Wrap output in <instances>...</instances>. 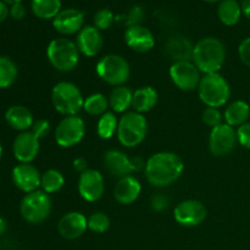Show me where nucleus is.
Instances as JSON below:
<instances>
[{
	"instance_id": "nucleus-2",
	"label": "nucleus",
	"mask_w": 250,
	"mask_h": 250,
	"mask_svg": "<svg viewBox=\"0 0 250 250\" xmlns=\"http://www.w3.org/2000/svg\"><path fill=\"white\" fill-rule=\"evenodd\" d=\"M226 60V49L220 39L207 37L198 42L193 48L192 61L202 73H217Z\"/></svg>"
},
{
	"instance_id": "nucleus-5",
	"label": "nucleus",
	"mask_w": 250,
	"mask_h": 250,
	"mask_svg": "<svg viewBox=\"0 0 250 250\" xmlns=\"http://www.w3.org/2000/svg\"><path fill=\"white\" fill-rule=\"evenodd\" d=\"M51 103L59 114L73 116L83 109L84 98L75 83L63 81L54 85L51 90Z\"/></svg>"
},
{
	"instance_id": "nucleus-4",
	"label": "nucleus",
	"mask_w": 250,
	"mask_h": 250,
	"mask_svg": "<svg viewBox=\"0 0 250 250\" xmlns=\"http://www.w3.org/2000/svg\"><path fill=\"white\" fill-rule=\"evenodd\" d=\"M80 50L77 44L68 38H55L46 48V58L55 70L70 72L80 62Z\"/></svg>"
},
{
	"instance_id": "nucleus-20",
	"label": "nucleus",
	"mask_w": 250,
	"mask_h": 250,
	"mask_svg": "<svg viewBox=\"0 0 250 250\" xmlns=\"http://www.w3.org/2000/svg\"><path fill=\"white\" fill-rule=\"evenodd\" d=\"M142 192L141 182L133 176L128 175L119 178L114 189V197L120 204L129 205L133 204L139 198Z\"/></svg>"
},
{
	"instance_id": "nucleus-33",
	"label": "nucleus",
	"mask_w": 250,
	"mask_h": 250,
	"mask_svg": "<svg viewBox=\"0 0 250 250\" xmlns=\"http://www.w3.org/2000/svg\"><path fill=\"white\" fill-rule=\"evenodd\" d=\"M88 229L94 233H104L110 227V219L106 214L102 211L93 212L87 219Z\"/></svg>"
},
{
	"instance_id": "nucleus-9",
	"label": "nucleus",
	"mask_w": 250,
	"mask_h": 250,
	"mask_svg": "<svg viewBox=\"0 0 250 250\" xmlns=\"http://www.w3.org/2000/svg\"><path fill=\"white\" fill-rule=\"evenodd\" d=\"M85 136V124L77 115L65 116L55 129V141L61 148H72Z\"/></svg>"
},
{
	"instance_id": "nucleus-16",
	"label": "nucleus",
	"mask_w": 250,
	"mask_h": 250,
	"mask_svg": "<svg viewBox=\"0 0 250 250\" xmlns=\"http://www.w3.org/2000/svg\"><path fill=\"white\" fill-rule=\"evenodd\" d=\"M125 42L131 50L137 53H148L155 45L153 32L142 24L129 26L125 32Z\"/></svg>"
},
{
	"instance_id": "nucleus-21",
	"label": "nucleus",
	"mask_w": 250,
	"mask_h": 250,
	"mask_svg": "<svg viewBox=\"0 0 250 250\" xmlns=\"http://www.w3.org/2000/svg\"><path fill=\"white\" fill-rule=\"evenodd\" d=\"M104 167L107 173L114 177L122 178L125 176L131 175L132 165L131 159L125 153L120 150H109L104 154Z\"/></svg>"
},
{
	"instance_id": "nucleus-39",
	"label": "nucleus",
	"mask_w": 250,
	"mask_h": 250,
	"mask_svg": "<svg viewBox=\"0 0 250 250\" xmlns=\"http://www.w3.org/2000/svg\"><path fill=\"white\" fill-rule=\"evenodd\" d=\"M150 204H151V209H153L154 211L161 212V211H164V210L167 209L168 199L165 197V195L156 194L151 198Z\"/></svg>"
},
{
	"instance_id": "nucleus-35",
	"label": "nucleus",
	"mask_w": 250,
	"mask_h": 250,
	"mask_svg": "<svg viewBox=\"0 0 250 250\" xmlns=\"http://www.w3.org/2000/svg\"><path fill=\"white\" fill-rule=\"evenodd\" d=\"M202 119L203 122L211 129L224 124V115L217 107H207L203 111Z\"/></svg>"
},
{
	"instance_id": "nucleus-41",
	"label": "nucleus",
	"mask_w": 250,
	"mask_h": 250,
	"mask_svg": "<svg viewBox=\"0 0 250 250\" xmlns=\"http://www.w3.org/2000/svg\"><path fill=\"white\" fill-rule=\"evenodd\" d=\"M73 168L77 172L83 173L88 170V161L84 158H76L72 163Z\"/></svg>"
},
{
	"instance_id": "nucleus-46",
	"label": "nucleus",
	"mask_w": 250,
	"mask_h": 250,
	"mask_svg": "<svg viewBox=\"0 0 250 250\" xmlns=\"http://www.w3.org/2000/svg\"><path fill=\"white\" fill-rule=\"evenodd\" d=\"M1 1H4L5 4H10V5H15V4H19V2H21L22 0H1Z\"/></svg>"
},
{
	"instance_id": "nucleus-22",
	"label": "nucleus",
	"mask_w": 250,
	"mask_h": 250,
	"mask_svg": "<svg viewBox=\"0 0 250 250\" xmlns=\"http://www.w3.org/2000/svg\"><path fill=\"white\" fill-rule=\"evenodd\" d=\"M5 120L11 128L20 132L29 131L33 125V114L22 105H14L5 112Z\"/></svg>"
},
{
	"instance_id": "nucleus-17",
	"label": "nucleus",
	"mask_w": 250,
	"mask_h": 250,
	"mask_svg": "<svg viewBox=\"0 0 250 250\" xmlns=\"http://www.w3.org/2000/svg\"><path fill=\"white\" fill-rule=\"evenodd\" d=\"M41 178L42 175L38 168L31 164L20 163L12 170V181L15 186L27 194L38 190V188L41 187Z\"/></svg>"
},
{
	"instance_id": "nucleus-19",
	"label": "nucleus",
	"mask_w": 250,
	"mask_h": 250,
	"mask_svg": "<svg viewBox=\"0 0 250 250\" xmlns=\"http://www.w3.org/2000/svg\"><path fill=\"white\" fill-rule=\"evenodd\" d=\"M76 44L81 54L87 58H94L103 49V36L94 26H84L77 34Z\"/></svg>"
},
{
	"instance_id": "nucleus-15",
	"label": "nucleus",
	"mask_w": 250,
	"mask_h": 250,
	"mask_svg": "<svg viewBox=\"0 0 250 250\" xmlns=\"http://www.w3.org/2000/svg\"><path fill=\"white\" fill-rule=\"evenodd\" d=\"M53 26L62 36L78 34L84 27V14L77 9L61 10L53 20Z\"/></svg>"
},
{
	"instance_id": "nucleus-26",
	"label": "nucleus",
	"mask_w": 250,
	"mask_h": 250,
	"mask_svg": "<svg viewBox=\"0 0 250 250\" xmlns=\"http://www.w3.org/2000/svg\"><path fill=\"white\" fill-rule=\"evenodd\" d=\"M242 5L237 0H222L217 7L219 19L225 26H234L242 17Z\"/></svg>"
},
{
	"instance_id": "nucleus-28",
	"label": "nucleus",
	"mask_w": 250,
	"mask_h": 250,
	"mask_svg": "<svg viewBox=\"0 0 250 250\" xmlns=\"http://www.w3.org/2000/svg\"><path fill=\"white\" fill-rule=\"evenodd\" d=\"M32 11L38 19H55L61 11V0H32Z\"/></svg>"
},
{
	"instance_id": "nucleus-48",
	"label": "nucleus",
	"mask_w": 250,
	"mask_h": 250,
	"mask_svg": "<svg viewBox=\"0 0 250 250\" xmlns=\"http://www.w3.org/2000/svg\"><path fill=\"white\" fill-rule=\"evenodd\" d=\"M1 154H2V148H1V144H0V159H1Z\"/></svg>"
},
{
	"instance_id": "nucleus-36",
	"label": "nucleus",
	"mask_w": 250,
	"mask_h": 250,
	"mask_svg": "<svg viewBox=\"0 0 250 250\" xmlns=\"http://www.w3.org/2000/svg\"><path fill=\"white\" fill-rule=\"evenodd\" d=\"M29 131H31L37 138H44V137L50 132V122H49L48 120L44 119L37 120V121L33 122V125H32Z\"/></svg>"
},
{
	"instance_id": "nucleus-6",
	"label": "nucleus",
	"mask_w": 250,
	"mask_h": 250,
	"mask_svg": "<svg viewBox=\"0 0 250 250\" xmlns=\"http://www.w3.org/2000/svg\"><path fill=\"white\" fill-rule=\"evenodd\" d=\"M148 133V121L143 114L136 111L125 112L119 120L117 138L126 148H134L146 139Z\"/></svg>"
},
{
	"instance_id": "nucleus-3",
	"label": "nucleus",
	"mask_w": 250,
	"mask_h": 250,
	"mask_svg": "<svg viewBox=\"0 0 250 250\" xmlns=\"http://www.w3.org/2000/svg\"><path fill=\"white\" fill-rule=\"evenodd\" d=\"M198 94L207 107H217L227 104L231 97V87L226 78L217 73H209L202 77L198 87Z\"/></svg>"
},
{
	"instance_id": "nucleus-7",
	"label": "nucleus",
	"mask_w": 250,
	"mask_h": 250,
	"mask_svg": "<svg viewBox=\"0 0 250 250\" xmlns=\"http://www.w3.org/2000/svg\"><path fill=\"white\" fill-rule=\"evenodd\" d=\"M97 73L100 80L114 87L125 85L131 76V67L125 58L117 54L105 55L98 61Z\"/></svg>"
},
{
	"instance_id": "nucleus-25",
	"label": "nucleus",
	"mask_w": 250,
	"mask_h": 250,
	"mask_svg": "<svg viewBox=\"0 0 250 250\" xmlns=\"http://www.w3.org/2000/svg\"><path fill=\"white\" fill-rule=\"evenodd\" d=\"M133 92L126 85H119L111 90L109 95V106L112 112L125 114L132 106Z\"/></svg>"
},
{
	"instance_id": "nucleus-11",
	"label": "nucleus",
	"mask_w": 250,
	"mask_h": 250,
	"mask_svg": "<svg viewBox=\"0 0 250 250\" xmlns=\"http://www.w3.org/2000/svg\"><path fill=\"white\" fill-rule=\"evenodd\" d=\"M238 143L237 131L233 127L227 124H222L220 126L211 129L209 137V149L212 155L226 156L236 148Z\"/></svg>"
},
{
	"instance_id": "nucleus-10",
	"label": "nucleus",
	"mask_w": 250,
	"mask_h": 250,
	"mask_svg": "<svg viewBox=\"0 0 250 250\" xmlns=\"http://www.w3.org/2000/svg\"><path fill=\"white\" fill-rule=\"evenodd\" d=\"M202 77V72L193 61H175L170 67L171 81L178 89L185 92L198 89Z\"/></svg>"
},
{
	"instance_id": "nucleus-38",
	"label": "nucleus",
	"mask_w": 250,
	"mask_h": 250,
	"mask_svg": "<svg viewBox=\"0 0 250 250\" xmlns=\"http://www.w3.org/2000/svg\"><path fill=\"white\" fill-rule=\"evenodd\" d=\"M238 55L242 62L247 67H250V37H247L241 42L238 46Z\"/></svg>"
},
{
	"instance_id": "nucleus-47",
	"label": "nucleus",
	"mask_w": 250,
	"mask_h": 250,
	"mask_svg": "<svg viewBox=\"0 0 250 250\" xmlns=\"http://www.w3.org/2000/svg\"><path fill=\"white\" fill-rule=\"evenodd\" d=\"M202 1L209 2V4H214V2H220V1H222V0H202Z\"/></svg>"
},
{
	"instance_id": "nucleus-44",
	"label": "nucleus",
	"mask_w": 250,
	"mask_h": 250,
	"mask_svg": "<svg viewBox=\"0 0 250 250\" xmlns=\"http://www.w3.org/2000/svg\"><path fill=\"white\" fill-rule=\"evenodd\" d=\"M242 12L247 19L250 20V0H243L242 2Z\"/></svg>"
},
{
	"instance_id": "nucleus-30",
	"label": "nucleus",
	"mask_w": 250,
	"mask_h": 250,
	"mask_svg": "<svg viewBox=\"0 0 250 250\" xmlns=\"http://www.w3.org/2000/svg\"><path fill=\"white\" fill-rule=\"evenodd\" d=\"M63 185H65V177L60 171L55 170V168L46 170L42 175L41 187L42 190L45 192L46 194H53V193L59 192L63 187Z\"/></svg>"
},
{
	"instance_id": "nucleus-29",
	"label": "nucleus",
	"mask_w": 250,
	"mask_h": 250,
	"mask_svg": "<svg viewBox=\"0 0 250 250\" xmlns=\"http://www.w3.org/2000/svg\"><path fill=\"white\" fill-rule=\"evenodd\" d=\"M109 106V98L105 97L103 93H94L84 99L83 110L90 116H102L107 111Z\"/></svg>"
},
{
	"instance_id": "nucleus-31",
	"label": "nucleus",
	"mask_w": 250,
	"mask_h": 250,
	"mask_svg": "<svg viewBox=\"0 0 250 250\" xmlns=\"http://www.w3.org/2000/svg\"><path fill=\"white\" fill-rule=\"evenodd\" d=\"M119 119L111 111H106L99 117L97 125V133L102 139H110L117 133Z\"/></svg>"
},
{
	"instance_id": "nucleus-45",
	"label": "nucleus",
	"mask_w": 250,
	"mask_h": 250,
	"mask_svg": "<svg viewBox=\"0 0 250 250\" xmlns=\"http://www.w3.org/2000/svg\"><path fill=\"white\" fill-rule=\"evenodd\" d=\"M7 229V222L4 217L0 216V234H4Z\"/></svg>"
},
{
	"instance_id": "nucleus-12",
	"label": "nucleus",
	"mask_w": 250,
	"mask_h": 250,
	"mask_svg": "<svg viewBox=\"0 0 250 250\" xmlns=\"http://www.w3.org/2000/svg\"><path fill=\"white\" fill-rule=\"evenodd\" d=\"M207 208L199 200L188 199L178 203L173 211L177 224L185 227L199 226L207 219Z\"/></svg>"
},
{
	"instance_id": "nucleus-23",
	"label": "nucleus",
	"mask_w": 250,
	"mask_h": 250,
	"mask_svg": "<svg viewBox=\"0 0 250 250\" xmlns=\"http://www.w3.org/2000/svg\"><path fill=\"white\" fill-rule=\"evenodd\" d=\"M250 117V106L243 100H236L226 106L224 112L225 124L231 127H241L247 124Z\"/></svg>"
},
{
	"instance_id": "nucleus-43",
	"label": "nucleus",
	"mask_w": 250,
	"mask_h": 250,
	"mask_svg": "<svg viewBox=\"0 0 250 250\" xmlns=\"http://www.w3.org/2000/svg\"><path fill=\"white\" fill-rule=\"evenodd\" d=\"M10 15V9L7 7V5L5 4L4 1H1L0 0V23L1 22H4L5 20L7 19V16Z\"/></svg>"
},
{
	"instance_id": "nucleus-24",
	"label": "nucleus",
	"mask_w": 250,
	"mask_h": 250,
	"mask_svg": "<svg viewBox=\"0 0 250 250\" xmlns=\"http://www.w3.org/2000/svg\"><path fill=\"white\" fill-rule=\"evenodd\" d=\"M158 92L150 85L141 87L133 92V100H132V107L134 111L139 114H144L154 107L158 104Z\"/></svg>"
},
{
	"instance_id": "nucleus-27",
	"label": "nucleus",
	"mask_w": 250,
	"mask_h": 250,
	"mask_svg": "<svg viewBox=\"0 0 250 250\" xmlns=\"http://www.w3.org/2000/svg\"><path fill=\"white\" fill-rule=\"evenodd\" d=\"M193 48L190 42L183 37H173L167 43V51L175 61H192Z\"/></svg>"
},
{
	"instance_id": "nucleus-14",
	"label": "nucleus",
	"mask_w": 250,
	"mask_h": 250,
	"mask_svg": "<svg viewBox=\"0 0 250 250\" xmlns=\"http://www.w3.org/2000/svg\"><path fill=\"white\" fill-rule=\"evenodd\" d=\"M39 148H41L39 138H37L31 131H26L21 132L15 138L12 151L16 160L21 164H31L38 156Z\"/></svg>"
},
{
	"instance_id": "nucleus-32",
	"label": "nucleus",
	"mask_w": 250,
	"mask_h": 250,
	"mask_svg": "<svg viewBox=\"0 0 250 250\" xmlns=\"http://www.w3.org/2000/svg\"><path fill=\"white\" fill-rule=\"evenodd\" d=\"M17 75L16 63L7 56H0V88H9L14 84Z\"/></svg>"
},
{
	"instance_id": "nucleus-8",
	"label": "nucleus",
	"mask_w": 250,
	"mask_h": 250,
	"mask_svg": "<svg viewBox=\"0 0 250 250\" xmlns=\"http://www.w3.org/2000/svg\"><path fill=\"white\" fill-rule=\"evenodd\" d=\"M51 207L49 194L38 189L24 195L20 204V212L29 224H41L49 217Z\"/></svg>"
},
{
	"instance_id": "nucleus-13",
	"label": "nucleus",
	"mask_w": 250,
	"mask_h": 250,
	"mask_svg": "<svg viewBox=\"0 0 250 250\" xmlns=\"http://www.w3.org/2000/svg\"><path fill=\"white\" fill-rule=\"evenodd\" d=\"M77 187L78 193L85 202H98L104 195V177L99 171L88 168L85 172L80 175Z\"/></svg>"
},
{
	"instance_id": "nucleus-40",
	"label": "nucleus",
	"mask_w": 250,
	"mask_h": 250,
	"mask_svg": "<svg viewBox=\"0 0 250 250\" xmlns=\"http://www.w3.org/2000/svg\"><path fill=\"white\" fill-rule=\"evenodd\" d=\"M10 16L14 20H22L26 16V7L21 2L11 5V7H10Z\"/></svg>"
},
{
	"instance_id": "nucleus-1",
	"label": "nucleus",
	"mask_w": 250,
	"mask_h": 250,
	"mask_svg": "<svg viewBox=\"0 0 250 250\" xmlns=\"http://www.w3.org/2000/svg\"><path fill=\"white\" fill-rule=\"evenodd\" d=\"M185 170L182 159L171 151H160L146 160V178L154 187H167L175 183Z\"/></svg>"
},
{
	"instance_id": "nucleus-37",
	"label": "nucleus",
	"mask_w": 250,
	"mask_h": 250,
	"mask_svg": "<svg viewBox=\"0 0 250 250\" xmlns=\"http://www.w3.org/2000/svg\"><path fill=\"white\" fill-rule=\"evenodd\" d=\"M237 138H238V143L241 144L243 148L250 150V122L242 125L237 129Z\"/></svg>"
},
{
	"instance_id": "nucleus-34",
	"label": "nucleus",
	"mask_w": 250,
	"mask_h": 250,
	"mask_svg": "<svg viewBox=\"0 0 250 250\" xmlns=\"http://www.w3.org/2000/svg\"><path fill=\"white\" fill-rule=\"evenodd\" d=\"M114 20L115 16L111 10L100 9L99 11L95 12L93 22H94V27H97L99 31H105V29H109L112 26Z\"/></svg>"
},
{
	"instance_id": "nucleus-18",
	"label": "nucleus",
	"mask_w": 250,
	"mask_h": 250,
	"mask_svg": "<svg viewBox=\"0 0 250 250\" xmlns=\"http://www.w3.org/2000/svg\"><path fill=\"white\" fill-rule=\"evenodd\" d=\"M88 229L87 217L78 211H71L63 215L58 224V231L62 238L73 241L85 233Z\"/></svg>"
},
{
	"instance_id": "nucleus-42",
	"label": "nucleus",
	"mask_w": 250,
	"mask_h": 250,
	"mask_svg": "<svg viewBox=\"0 0 250 250\" xmlns=\"http://www.w3.org/2000/svg\"><path fill=\"white\" fill-rule=\"evenodd\" d=\"M131 165H132V171H133V172H138V171L146 168V163H144V160L142 158H132Z\"/></svg>"
}]
</instances>
